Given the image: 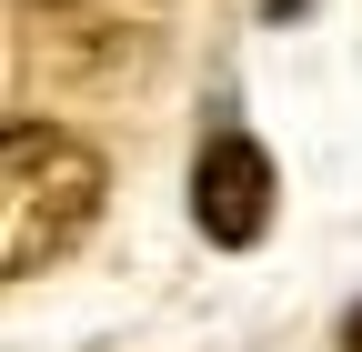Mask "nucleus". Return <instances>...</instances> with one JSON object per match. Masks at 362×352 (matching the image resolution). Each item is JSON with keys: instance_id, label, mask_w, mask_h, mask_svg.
<instances>
[{"instance_id": "obj_3", "label": "nucleus", "mask_w": 362, "mask_h": 352, "mask_svg": "<svg viewBox=\"0 0 362 352\" xmlns=\"http://www.w3.org/2000/svg\"><path fill=\"white\" fill-rule=\"evenodd\" d=\"M51 20H61V30H51L61 61H71L81 81H121V71H141L151 40H161L141 0H81V11H51Z\"/></svg>"}, {"instance_id": "obj_5", "label": "nucleus", "mask_w": 362, "mask_h": 352, "mask_svg": "<svg viewBox=\"0 0 362 352\" xmlns=\"http://www.w3.org/2000/svg\"><path fill=\"white\" fill-rule=\"evenodd\" d=\"M292 11H312V0H262V20H292Z\"/></svg>"}, {"instance_id": "obj_1", "label": "nucleus", "mask_w": 362, "mask_h": 352, "mask_svg": "<svg viewBox=\"0 0 362 352\" xmlns=\"http://www.w3.org/2000/svg\"><path fill=\"white\" fill-rule=\"evenodd\" d=\"M101 192H111V161L81 141L71 121H40L21 111L11 141H0V272L30 282L101 222Z\"/></svg>"}, {"instance_id": "obj_2", "label": "nucleus", "mask_w": 362, "mask_h": 352, "mask_svg": "<svg viewBox=\"0 0 362 352\" xmlns=\"http://www.w3.org/2000/svg\"><path fill=\"white\" fill-rule=\"evenodd\" d=\"M272 192H282V171H272V151L252 141V131H211L202 141V161H192V222H202V242L252 252L272 232Z\"/></svg>"}, {"instance_id": "obj_4", "label": "nucleus", "mask_w": 362, "mask_h": 352, "mask_svg": "<svg viewBox=\"0 0 362 352\" xmlns=\"http://www.w3.org/2000/svg\"><path fill=\"white\" fill-rule=\"evenodd\" d=\"M342 352H362V302H352V312H342Z\"/></svg>"}, {"instance_id": "obj_6", "label": "nucleus", "mask_w": 362, "mask_h": 352, "mask_svg": "<svg viewBox=\"0 0 362 352\" xmlns=\"http://www.w3.org/2000/svg\"><path fill=\"white\" fill-rule=\"evenodd\" d=\"M40 11H81V0H40Z\"/></svg>"}]
</instances>
